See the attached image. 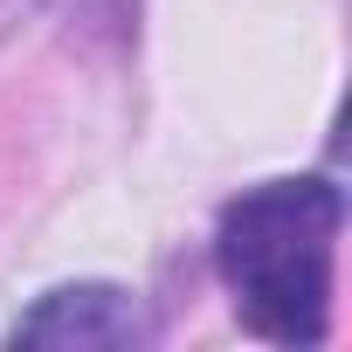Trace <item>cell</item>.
Segmentation results:
<instances>
[{
  "label": "cell",
  "instance_id": "cell-2",
  "mask_svg": "<svg viewBox=\"0 0 352 352\" xmlns=\"http://www.w3.org/2000/svg\"><path fill=\"white\" fill-rule=\"evenodd\" d=\"M8 338L14 345H83V352L97 345V352H118V345H145L152 324H145L138 290H124V283H63L28 318H14Z\"/></svg>",
  "mask_w": 352,
  "mask_h": 352
},
{
  "label": "cell",
  "instance_id": "cell-1",
  "mask_svg": "<svg viewBox=\"0 0 352 352\" xmlns=\"http://www.w3.org/2000/svg\"><path fill=\"white\" fill-rule=\"evenodd\" d=\"M338 228L345 194L318 173L263 180L235 194L214 221V270L235 297V318L270 345H324L338 290Z\"/></svg>",
  "mask_w": 352,
  "mask_h": 352
}]
</instances>
